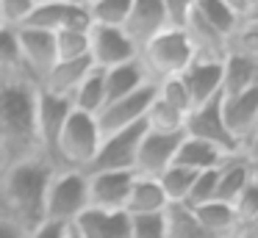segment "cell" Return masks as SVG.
<instances>
[{
  "label": "cell",
  "instance_id": "obj_1",
  "mask_svg": "<svg viewBox=\"0 0 258 238\" xmlns=\"http://www.w3.org/2000/svg\"><path fill=\"white\" fill-rule=\"evenodd\" d=\"M36 94L39 83L25 69L0 77V152L6 164L42 155L34 125Z\"/></svg>",
  "mask_w": 258,
  "mask_h": 238
},
{
  "label": "cell",
  "instance_id": "obj_2",
  "mask_svg": "<svg viewBox=\"0 0 258 238\" xmlns=\"http://www.w3.org/2000/svg\"><path fill=\"white\" fill-rule=\"evenodd\" d=\"M53 166L47 158L34 155L9 164L0 172V208L3 216L17 221L25 232L36 230L45 221V188Z\"/></svg>",
  "mask_w": 258,
  "mask_h": 238
},
{
  "label": "cell",
  "instance_id": "obj_3",
  "mask_svg": "<svg viewBox=\"0 0 258 238\" xmlns=\"http://www.w3.org/2000/svg\"><path fill=\"white\" fill-rule=\"evenodd\" d=\"M191 61H195V53L183 28H167L139 47V64L153 83L180 75Z\"/></svg>",
  "mask_w": 258,
  "mask_h": 238
},
{
  "label": "cell",
  "instance_id": "obj_4",
  "mask_svg": "<svg viewBox=\"0 0 258 238\" xmlns=\"http://www.w3.org/2000/svg\"><path fill=\"white\" fill-rule=\"evenodd\" d=\"M89 208V186L84 169H53L45 188V221L73 224Z\"/></svg>",
  "mask_w": 258,
  "mask_h": 238
},
{
  "label": "cell",
  "instance_id": "obj_5",
  "mask_svg": "<svg viewBox=\"0 0 258 238\" xmlns=\"http://www.w3.org/2000/svg\"><path fill=\"white\" fill-rule=\"evenodd\" d=\"M97 147H100V130H97L95 116L81 114V111H70L56 141V166L86 172Z\"/></svg>",
  "mask_w": 258,
  "mask_h": 238
},
{
  "label": "cell",
  "instance_id": "obj_6",
  "mask_svg": "<svg viewBox=\"0 0 258 238\" xmlns=\"http://www.w3.org/2000/svg\"><path fill=\"white\" fill-rule=\"evenodd\" d=\"M142 133H145V119L125 130L100 136V147H97L92 164L86 166V172H134Z\"/></svg>",
  "mask_w": 258,
  "mask_h": 238
},
{
  "label": "cell",
  "instance_id": "obj_7",
  "mask_svg": "<svg viewBox=\"0 0 258 238\" xmlns=\"http://www.w3.org/2000/svg\"><path fill=\"white\" fill-rule=\"evenodd\" d=\"M183 133L191 136V138H200V141L214 144V147H219L228 155H239V144H236V138L228 133L225 119H222V94H217V97L195 105V108L186 114Z\"/></svg>",
  "mask_w": 258,
  "mask_h": 238
},
{
  "label": "cell",
  "instance_id": "obj_8",
  "mask_svg": "<svg viewBox=\"0 0 258 238\" xmlns=\"http://www.w3.org/2000/svg\"><path fill=\"white\" fill-rule=\"evenodd\" d=\"M70 111V100L56 97V94L39 89L36 94V114H34V125H36V144H39L42 158H47L53 166H56V141L58 133H61L64 122H67Z\"/></svg>",
  "mask_w": 258,
  "mask_h": 238
},
{
  "label": "cell",
  "instance_id": "obj_9",
  "mask_svg": "<svg viewBox=\"0 0 258 238\" xmlns=\"http://www.w3.org/2000/svg\"><path fill=\"white\" fill-rule=\"evenodd\" d=\"M153 97H156V83H145L139 92L106 103V105H103V108L95 114V122H97V130H100V136H108V133L125 130V127L142 122V119H145L147 105L153 103Z\"/></svg>",
  "mask_w": 258,
  "mask_h": 238
},
{
  "label": "cell",
  "instance_id": "obj_10",
  "mask_svg": "<svg viewBox=\"0 0 258 238\" xmlns=\"http://www.w3.org/2000/svg\"><path fill=\"white\" fill-rule=\"evenodd\" d=\"M139 58V47L128 39L122 28L92 25L89 28V61L97 69H111V66L128 64Z\"/></svg>",
  "mask_w": 258,
  "mask_h": 238
},
{
  "label": "cell",
  "instance_id": "obj_11",
  "mask_svg": "<svg viewBox=\"0 0 258 238\" xmlns=\"http://www.w3.org/2000/svg\"><path fill=\"white\" fill-rule=\"evenodd\" d=\"M180 138H183V133H153L145 127L139 149H136L134 172L142 177H158L164 169L172 166Z\"/></svg>",
  "mask_w": 258,
  "mask_h": 238
},
{
  "label": "cell",
  "instance_id": "obj_12",
  "mask_svg": "<svg viewBox=\"0 0 258 238\" xmlns=\"http://www.w3.org/2000/svg\"><path fill=\"white\" fill-rule=\"evenodd\" d=\"M136 172H86L89 208L95 210H125V199L134 186Z\"/></svg>",
  "mask_w": 258,
  "mask_h": 238
},
{
  "label": "cell",
  "instance_id": "obj_13",
  "mask_svg": "<svg viewBox=\"0 0 258 238\" xmlns=\"http://www.w3.org/2000/svg\"><path fill=\"white\" fill-rule=\"evenodd\" d=\"M17 44H20V61L23 69L34 77L36 83L45 81V75L56 64V44L53 33L34 31V28H17Z\"/></svg>",
  "mask_w": 258,
  "mask_h": 238
},
{
  "label": "cell",
  "instance_id": "obj_14",
  "mask_svg": "<svg viewBox=\"0 0 258 238\" xmlns=\"http://www.w3.org/2000/svg\"><path fill=\"white\" fill-rule=\"evenodd\" d=\"M167 28H169V20H167L164 0H131V11L122 31L128 33V39L136 47H142L145 42H150L153 36H158Z\"/></svg>",
  "mask_w": 258,
  "mask_h": 238
},
{
  "label": "cell",
  "instance_id": "obj_15",
  "mask_svg": "<svg viewBox=\"0 0 258 238\" xmlns=\"http://www.w3.org/2000/svg\"><path fill=\"white\" fill-rule=\"evenodd\" d=\"M222 119L241 152V141L250 136L252 125L258 122V86L250 92L233 94V97H222Z\"/></svg>",
  "mask_w": 258,
  "mask_h": 238
},
{
  "label": "cell",
  "instance_id": "obj_16",
  "mask_svg": "<svg viewBox=\"0 0 258 238\" xmlns=\"http://www.w3.org/2000/svg\"><path fill=\"white\" fill-rule=\"evenodd\" d=\"M81 238H131V216L125 210L86 208L73 221Z\"/></svg>",
  "mask_w": 258,
  "mask_h": 238
},
{
  "label": "cell",
  "instance_id": "obj_17",
  "mask_svg": "<svg viewBox=\"0 0 258 238\" xmlns=\"http://www.w3.org/2000/svg\"><path fill=\"white\" fill-rule=\"evenodd\" d=\"M183 33L189 39L191 53H195L197 61H214V64H222L225 61V55H228V36H222L211 25H206L197 14H189V20L183 25Z\"/></svg>",
  "mask_w": 258,
  "mask_h": 238
},
{
  "label": "cell",
  "instance_id": "obj_18",
  "mask_svg": "<svg viewBox=\"0 0 258 238\" xmlns=\"http://www.w3.org/2000/svg\"><path fill=\"white\" fill-rule=\"evenodd\" d=\"M178 77L189 89L191 105H200V103H206V100L217 97L222 92V64H214V61H197L195 58Z\"/></svg>",
  "mask_w": 258,
  "mask_h": 238
},
{
  "label": "cell",
  "instance_id": "obj_19",
  "mask_svg": "<svg viewBox=\"0 0 258 238\" xmlns=\"http://www.w3.org/2000/svg\"><path fill=\"white\" fill-rule=\"evenodd\" d=\"M230 155L222 152L219 147L208 141H200V138H191L183 133L178 149H175V166H183V169H191V172H208V169H219V166L228 161Z\"/></svg>",
  "mask_w": 258,
  "mask_h": 238
},
{
  "label": "cell",
  "instance_id": "obj_20",
  "mask_svg": "<svg viewBox=\"0 0 258 238\" xmlns=\"http://www.w3.org/2000/svg\"><path fill=\"white\" fill-rule=\"evenodd\" d=\"M169 208V199L164 194L158 177H134V186L125 199V213L128 216H147V213H164Z\"/></svg>",
  "mask_w": 258,
  "mask_h": 238
},
{
  "label": "cell",
  "instance_id": "obj_21",
  "mask_svg": "<svg viewBox=\"0 0 258 238\" xmlns=\"http://www.w3.org/2000/svg\"><path fill=\"white\" fill-rule=\"evenodd\" d=\"M89 72H92L89 55H86V58H73V61H56L53 69L45 75V81L39 83V89L56 94V97L70 100L75 94V89L81 86V81H84Z\"/></svg>",
  "mask_w": 258,
  "mask_h": 238
},
{
  "label": "cell",
  "instance_id": "obj_22",
  "mask_svg": "<svg viewBox=\"0 0 258 238\" xmlns=\"http://www.w3.org/2000/svg\"><path fill=\"white\" fill-rule=\"evenodd\" d=\"M250 177H252V164L250 161H247L241 152L230 155V158L217 169V194H214V199L233 205V199L244 191V186L250 183Z\"/></svg>",
  "mask_w": 258,
  "mask_h": 238
},
{
  "label": "cell",
  "instance_id": "obj_23",
  "mask_svg": "<svg viewBox=\"0 0 258 238\" xmlns=\"http://www.w3.org/2000/svg\"><path fill=\"white\" fill-rule=\"evenodd\" d=\"M145 83H153L150 77L145 75L139 58L128 61V64L111 66V69H103V89H106V103L119 97H128V94L139 92Z\"/></svg>",
  "mask_w": 258,
  "mask_h": 238
},
{
  "label": "cell",
  "instance_id": "obj_24",
  "mask_svg": "<svg viewBox=\"0 0 258 238\" xmlns=\"http://www.w3.org/2000/svg\"><path fill=\"white\" fill-rule=\"evenodd\" d=\"M258 86V58H241V55H225L222 61V97L250 92Z\"/></svg>",
  "mask_w": 258,
  "mask_h": 238
},
{
  "label": "cell",
  "instance_id": "obj_25",
  "mask_svg": "<svg viewBox=\"0 0 258 238\" xmlns=\"http://www.w3.org/2000/svg\"><path fill=\"white\" fill-rule=\"evenodd\" d=\"M195 219L200 221V227L214 238H228L230 232L239 230V219H236L233 205L219 202V199H211V202H203L191 208Z\"/></svg>",
  "mask_w": 258,
  "mask_h": 238
},
{
  "label": "cell",
  "instance_id": "obj_26",
  "mask_svg": "<svg viewBox=\"0 0 258 238\" xmlns=\"http://www.w3.org/2000/svg\"><path fill=\"white\" fill-rule=\"evenodd\" d=\"M70 105L73 111H81V114L95 116L97 111L106 105V89H103V69L92 66V72L81 81V86L75 89V94L70 97Z\"/></svg>",
  "mask_w": 258,
  "mask_h": 238
},
{
  "label": "cell",
  "instance_id": "obj_27",
  "mask_svg": "<svg viewBox=\"0 0 258 238\" xmlns=\"http://www.w3.org/2000/svg\"><path fill=\"white\" fill-rule=\"evenodd\" d=\"M164 224H167V238H214L200 227L189 205H169L164 210Z\"/></svg>",
  "mask_w": 258,
  "mask_h": 238
},
{
  "label": "cell",
  "instance_id": "obj_28",
  "mask_svg": "<svg viewBox=\"0 0 258 238\" xmlns=\"http://www.w3.org/2000/svg\"><path fill=\"white\" fill-rule=\"evenodd\" d=\"M183 122L186 116L180 111H175L172 105H167L158 94L145 111V127L153 133H183Z\"/></svg>",
  "mask_w": 258,
  "mask_h": 238
},
{
  "label": "cell",
  "instance_id": "obj_29",
  "mask_svg": "<svg viewBox=\"0 0 258 238\" xmlns=\"http://www.w3.org/2000/svg\"><path fill=\"white\" fill-rule=\"evenodd\" d=\"M191 14H197L206 25H211L214 31H219L222 36H230L233 28L239 25V17H236L222 0H197Z\"/></svg>",
  "mask_w": 258,
  "mask_h": 238
},
{
  "label": "cell",
  "instance_id": "obj_30",
  "mask_svg": "<svg viewBox=\"0 0 258 238\" xmlns=\"http://www.w3.org/2000/svg\"><path fill=\"white\" fill-rule=\"evenodd\" d=\"M195 177H197V172L183 169V166H175V164L158 175V183H161V188H164V194H167L169 205H183L186 202Z\"/></svg>",
  "mask_w": 258,
  "mask_h": 238
},
{
  "label": "cell",
  "instance_id": "obj_31",
  "mask_svg": "<svg viewBox=\"0 0 258 238\" xmlns=\"http://www.w3.org/2000/svg\"><path fill=\"white\" fill-rule=\"evenodd\" d=\"M92 25H108V28H122L131 11V0H92L86 6Z\"/></svg>",
  "mask_w": 258,
  "mask_h": 238
},
{
  "label": "cell",
  "instance_id": "obj_32",
  "mask_svg": "<svg viewBox=\"0 0 258 238\" xmlns=\"http://www.w3.org/2000/svg\"><path fill=\"white\" fill-rule=\"evenodd\" d=\"M228 55H241V58H258V25L255 22L239 20L233 33L228 36Z\"/></svg>",
  "mask_w": 258,
  "mask_h": 238
},
{
  "label": "cell",
  "instance_id": "obj_33",
  "mask_svg": "<svg viewBox=\"0 0 258 238\" xmlns=\"http://www.w3.org/2000/svg\"><path fill=\"white\" fill-rule=\"evenodd\" d=\"M233 210L239 219V230H252L258 232V183L250 177L244 191L233 199Z\"/></svg>",
  "mask_w": 258,
  "mask_h": 238
},
{
  "label": "cell",
  "instance_id": "obj_34",
  "mask_svg": "<svg viewBox=\"0 0 258 238\" xmlns=\"http://www.w3.org/2000/svg\"><path fill=\"white\" fill-rule=\"evenodd\" d=\"M56 44V61H73L89 55V31H58L53 33Z\"/></svg>",
  "mask_w": 258,
  "mask_h": 238
},
{
  "label": "cell",
  "instance_id": "obj_35",
  "mask_svg": "<svg viewBox=\"0 0 258 238\" xmlns=\"http://www.w3.org/2000/svg\"><path fill=\"white\" fill-rule=\"evenodd\" d=\"M23 69L20 61V44H17V28L0 25V77L14 75Z\"/></svg>",
  "mask_w": 258,
  "mask_h": 238
},
{
  "label": "cell",
  "instance_id": "obj_36",
  "mask_svg": "<svg viewBox=\"0 0 258 238\" xmlns=\"http://www.w3.org/2000/svg\"><path fill=\"white\" fill-rule=\"evenodd\" d=\"M156 94L164 100L167 105H172L175 111H180V114H189L195 105H191V97H189V89L183 86V81H180L178 75L175 77H167V81L156 83Z\"/></svg>",
  "mask_w": 258,
  "mask_h": 238
},
{
  "label": "cell",
  "instance_id": "obj_37",
  "mask_svg": "<svg viewBox=\"0 0 258 238\" xmlns=\"http://www.w3.org/2000/svg\"><path fill=\"white\" fill-rule=\"evenodd\" d=\"M131 238H167L164 213L131 216Z\"/></svg>",
  "mask_w": 258,
  "mask_h": 238
},
{
  "label": "cell",
  "instance_id": "obj_38",
  "mask_svg": "<svg viewBox=\"0 0 258 238\" xmlns=\"http://www.w3.org/2000/svg\"><path fill=\"white\" fill-rule=\"evenodd\" d=\"M31 9H34V0H0V25L20 28Z\"/></svg>",
  "mask_w": 258,
  "mask_h": 238
},
{
  "label": "cell",
  "instance_id": "obj_39",
  "mask_svg": "<svg viewBox=\"0 0 258 238\" xmlns=\"http://www.w3.org/2000/svg\"><path fill=\"white\" fill-rule=\"evenodd\" d=\"M197 0H164V9H167V20L169 28H183L189 14L195 11Z\"/></svg>",
  "mask_w": 258,
  "mask_h": 238
},
{
  "label": "cell",
  "instance_id": "obj_40",
  "mask_svg": "<svg viewBox=\"0 0 258 238\" xmlns=\"http://www.w3.org/2000/svg\"><path fill=\"white\" fill-rule=\"evenodd\" d=\"M67 224H56V221H42L36 230L28 232V238H64Z\"/></svg>",
  "mask_w": 258,
  "mask_h": 238
},
{
  "label": "cell",
  "instance_id": "obj_41",
  "mask_svg": "<svg viewBox=\"0 0 258 238\" xmlns=\"http://www.w3.org/2000/svg\"><path fill=\"white\" fill-rule=\"evenodd\" d=\"M241 155H244L250 164H258V122L252 125V130H250V136L241 141Z\"/></svg>",
  "mask_w": 258,
  "mask_h": 238
},
{
  "label": "cell",
  "instance_id": "obj_42",
  "mask_svg": "<svg viewBox=\"0 0 258 238\" xmlns=\"http://www.w3.org/2000/svg\"><path fill=\"white\" fill-rule=\"evenodd\" d=\"M0 238H28V232H25L17 221L0 216Z\"/></svg>",
  "mask_w": 258,
  "mask_h": 238
},
{
  "label": "cell",
  "instance_id": "obj_43",
  "mask_svg": "<svg viewBox=\"0 0 258 238\" xmlns=\"http://www.w3.org/2000/svg\"><path fill=\"white\" fill-rule=\"evenodd\" d=\"M222 3H225V6H228V9H230V11H233V14H236V17H239V20H241V17H244V14H247V9H250V6H252V3H255V0H222Z\"/></svg>",
  "mask_w": 258,
  "mask_h": 238
},
{
  "label": "cell",
  "instance_id": "obj_44",
  "mask_svg": "<svg viewBox=\"0 0 258 238\" xmlns=\"http://www.w3.org/2000/svg\"><path fill=\"white\" fill-rule=\"evenodd\" d=\"M241 20H247V22H255V25H258V0L250 6V9H247V14L241 17Z\"/></svg>",
  "mask_w": 258,
  "mask_h": 238
},
{
  "label": "cell",
  "instance_id": "obj_45",
  "mask_svg": "<svg viewBox=\"0 0 258 238\" xmlns=\"http://www.w3.org/2000/svg\"><path fill=\"white\" fill-rule=\"evenodd\" d=\"M228 238H258V232H252V230H236V232H230Z\"/></svg>",
  "mask_w": 258,
  "mask_h": 238
},
{
  "label": "cell",
  "instance_id": "obj_46",
  "mask_svg": "<svg viewBox=\"0 0 258 238\" xmlns=\"http://www.w3.org/2000/svg\"><path fill=\"white\" fill-rule=\"evenodd\" d=\"M64 238H81V235H78V230H75L73 224H67V230H64Z\"/></svg>",
  "mask_w": 258,
  "mask_h": 238
},
{
  "label": "cell",
  "instance_id": "obj_47",
  "mask_svg": "<svg viewBox=\"0 0 258 238\" xmlns=\"http://www.w3.org/2000/svg\"><path fill=\"white\" fill-rule=\"evenodd\" d=\"M56 3H64V6H86V0H56Z\"/></svg>",
  "mask_w": 258,
  "mask_h": 238
},
{
  "label": "cell",
  "instance_id": "obj_48",
  "mask_svg": "<svg viewBox=\"0 0 258 238\" xmlns=\"http://www.w3.org/2000/svg\"><path fill=\"white\" fill-rule=\"evenodd\" d=\"M252 180L258 183V164H252Z\"/></svg>",
  "mask_w": 258,
  "mask_h": 238
},
{
  "label": "cell",
  "instance_id": "obj_49",
  "mask_svg": "<svg viewBox=\"0 0 258 238\" xmlns=\"http://www.w3.org/2000/svg\"><path fill=\"white\" fill-rule=\"evenodd\" d=\"M6 166H9V164H6V158H3V152H0V172L6 169Z\"/></svg>",
  "mask_w": 258,
  "mask_h": 238
},
{
  "label": "cell",
  "instance_id": "obj_50",
  "mask_svg": "<svg viewBox=\"0 0 258 238\" xmlns=\"http://www.w3.org/2000/svg\"><path fill=\"white\" fill-rule=\"evenodd\" d=\"M45 3H53V0H34V6H45Z\"/></svg>",
  "mask_w": 258,
  "mask_h": 238
},
{
  "label": "cell",
  "instance_id": "obj_51",
  "mask_svg": "<svg viewBox=\"0 0 258 238\" xmlns=\"http://www.w3.org/2000/svg\"><path fill=\"white\" fill-rule=\"evenodd\" d=\"M89 3H92V0H86V6H89Z\"/></svg>",
  "mask_w": 258,
  "mask_h": 238
},
{
  "label": "cell",
  "instance_id": "obj_52",
  "mask_svg": "<svg viewBox=\"0 0 258 238\" xmlns=\"http://www.w3.org/2000/svg\"><path fill=\"white\" fill-rule=\"evenodd\" d=\"M0 216H3V208H0Z\"/></svg>",
  "mask_w": 258,
  "mask_h": 238
}]
</instances>
